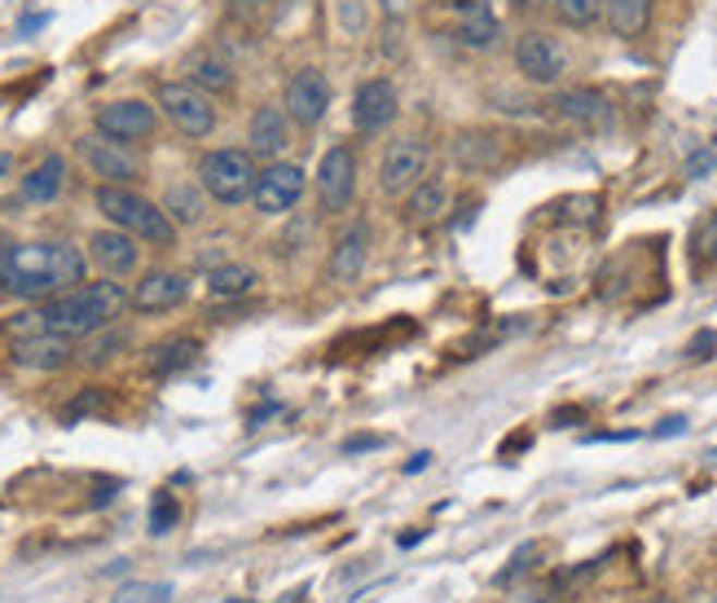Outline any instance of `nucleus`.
<instances>
[{
    "instance_id": "bb28decb",
    "label": "nucleus",
    "mask_w": 717,
    "mask_h": 603,
    "mask_svg": "<svg viewBox=\"0 0 717 603\" xmlns=\"http://www.w3.org/2000/svg\"><path fill=\"white\" fill-rule=\"evenodd\" d=\"M163 212L172 216V225H194V220H203V194H198V185H172V190L163 194Z\"/></svg>"
},
{
    "instance_id": "6ab92c4d",
    "label": "nucleus",
    "mask_w": 717,
    "mask_h": 603,
    "mask_svg": "<svg viewBox=\"0 0 717 603\" xmlns=\"http://www.w3.org/2000/svg\"><path fill=\"white\" fill-rule=\"evenodd\" d=\"M366 256H370V229H366V220H356V225L343 229V238L330 252V278L335 282H356L366 269Z\"/></svg>"
},
{
    "instance_id": "f03ea898",
    "label": "nucleus",
    "mask_w": 717,
    "mask_h": 603,
    "mask_svg": "<svg viewBox=\"0 0 717 603\" xmlns=\"http://www.w3.org/2000/svg\"><path fill=\"white\" fill-rule=\"evenodd\" d=\"M129 309V291L124 282H80L71 291H58L40 304V322L49 335H62V339H88L97 330H106L119 313Z\"/></svg>"
},
{
    "instance_id": "f3484780",
    "label": "nucleus",
    "mask_w": 717,
    "mask_h": 603,
    "mask_svg": "<svg viewBox=\"0 0 717 603\" xmlns=\"http://www.w3.org/2000/svg\"><path fill=\"white\" fill-rule=\"evenodd\" d=\"M75 339H62V335H27V339H14V366H23V371H40V375H49V371H62L66 361L75 357V348H71Z\"/></svg>"
},
{
    "instance_id": "412c9836",
    "label": "nucleus",
    "mask_w": 717,
    "mask_h": 603,
    "mask_svg": "<svg viewBox=\"0 0 717 603\" xmlns=\"http://www.w3.org/2000/svg\"><path fill=\"white\" fill-rule=\"evenodd\" d=\"M550 106H555L559 119H568V124H576V129H594V124H604L608 119V101L594 88H568Z\"/></svg>"
},
{
    "instance_id": "4468645a",
    "label": "nucleus",
    "mask_w": 717,
    "mask_h": 603,
    "mask_svg": "<svg viewBox=\"0 0 717 603\" xmlns=\"http://www.w3.org/2000/svg\"><path fill=\"white\" fill-rule=\"evenodd\" d=\"M88 256L101 265V274L106 278H133L137 274V265H142V248H137V238L133 233H124V229H97L93 238H88Z\"/></svg>"
},
{
    "instance_id": "ea45409f",
    "label": "nucleus",
    "mask_w": 717,
    "mask_h": 603,
    "mask_svg": "<svg viewBox=\"0 0 717 603\" xmlns=\"http://www.w3.org/2000/svg\"><path fill=\"white\" fill-rule=\"evenodd\" d=\"M550 0H511V10L515 14H537V10H546Z\"/></svg>"
},
{
    "instance_id": "39448f33",
    "label": "nucleus",
    "mask_w": 717,
    "mask_h": 603,
    "mask_svg": "<svg viewBox=\"0 0 717 603\" xmlns=\"http://www.w3.org/2000/svg\"><path fill=\"white\" fill-rule=\"evenodd\" d=\"M159 110L172 119V129L185 137H207L216 129V106L203 88H194L190 80H163L159 84Z\"/></svg>"
},
{
    "instance_id": "423d86ee",
    "label": "nucleus",
    "mask_w": 717,
    "mask_h": 603,
    "mask_svg": "<svg viewBox=\"0 0 717 603\" xmlns=\"http://www.w3.org/2000/svg\"><path fill=\"white\" fill-rule=\"evenodd\" d=\"M75 146H80V159L88 164V172L101 177V185H129V181L142 177L137 155H133L124 142L106 137V133H84Z\"/></svg>"
},
{
    "instance_id": "dca6fc26",
    "label": "nucleus",
    "mask_w": 717,
    "mask_h": 603,
    "mask_svg": "<svg viewBox=\"0 0 717 603\" xmlns=\"http://www.w3.org/2000/svg\"><path fill=\"white\" fill-rule=\"evenodd\" d=\"M287 146H291V119H287V110L282 106H260L252 114V124H247V150L256 159H269L274 164Z\"/></svg>"
},
{
    "instance_id": "37998d69",
    "label": "nucleus",
    "mask_w": 717,
    "mask_h": 603,
    "mask_svg": "<svg viewBox=\"0 0 717 603\" xmlns=\"http://www.w3.org/2000/svg\"><path fill=\"white\" fill-rule=\"evenodd\" d=\"M10 168H14V159H10L5 150H0V177H10Z\"/></svg>"
},
{
    "instance_id": "79ce46f5",
    "label": "nucleus",
    "mask_w": 717,
    "mask_h": 603,
    "mask_svg": "<svg viewBox=\"0 0 717 603\" xmlns=\"http://www.w3.org/2000/svg\"><path fill=\"white\" fill-rule=\"evenodd\" d=\"M427 462H432V454H414V458L405 462V475H414V471H423Z\"/></svg>"
},
{
    "instance_id": "2f4dec72",
    "label": "nucleus",
    "mask_w": 717,
    "mask_h": 603,
    "mask_svg": "<svg viewBox=\"0 0 717 603\" xmlns=\"http://www.w3.org/2000/svg\"><path fill=\"white\" fill-rule=\"evenodd\" d=\"M537 559H542V546H537V542H528V546H520V551L511 555V564H507V568L498 572V586H507L511 577H520V572H528V568H533Z\"/></svg>"
},
{
    "instance_id": "f257e3e1",
    "label": "nucleus",
    "mask_w": 717,
    "mask_h": 603,
    "mask_svg": "<svg viewBox=\"0 0 717 603\" xmlns=\"http://www.w3.org/2000/svg\"><path fill=\"white\" fill-rule=\"evenodd\" d=\"M84 252L71 243H19L0 261V291L14 300H49L84 282Z\"/></svg>"
},
{
    "instance_id": "b1692460",
    "label": "nucleus",
    "mask_w": 717,
    "mask_h": 603,
    "mask_svg": "<svg viewBox=\"0 0 717 603\" xmlns=\"http://www.w3.org/2000/svg\"><path fill=\"white\" fill-rule=\"evenodd\" d=\"M604 19L617 36L634 40L647 32V19H652V0H604Z\"/></svg>"
},
{
    "instance_id": "6e6552de",
    "label": "nucleus",
    "mask_w": 717,
    "mask_h": 603,
    "mask_svg": "<svg viewBox=\"0 0 717 603\" xmlns=\"http://www.w3.org/2000/svg\"><path fill=\"white\" fill-rule=\"evenodd\" d=\"M282 110H287L291 124H300V129L321 124L326 110H330V84H326V75L317 67H300L287 80V88H282Z\"/></svg>"
},
{
    "instance_id": "ddd939ff",
    "label": "nucleus",
    "mask_w": 717,
    "mask_h": 603,
    "mask_svg": "<svg viewBox=\"0 0 717 603\" xmlns=\"http://www.w3.org/2000/svg\"><path fill=\"white\" fill-rule=\"evenodd\" d=\"M397 110H401L397 84L392 80H366L362 88H356V97H352V124H356V133L375 137V133H384L392 124Z\"/></svg>"
},
{
    "instance_id": "58836bf2",
    "label": "nucleus",
    "mask_w": 717,
    "mask_h": 603,
    "mask_svg": "<svg viewBox=\"0 0 717 603\" xmlns=\"http://www.w3.org/2000/svg\"><path fill=\"white\" fill-rule=\"evenodd\" d=\"M678 432H686V419H682V414H673V419H665V423L656 427V436H678Z\"/></svg>"
},
{
    "instance_id": "c03bdc74",
    "label": "nucleus",
    "mask_w": 717,
    "mask_h": 603,
    "mask_svg": "<svg viewBox=\"0 0 717 603\" xmlns=\"http://www.w3.org/2000/svg\"><path fill=\"white\" fill-rule=\"evenodd\" d=\"M14 243H10V238H0V261H5V252H10Z\"/></svg>"
},
{
    "instance_id": "9b49d317",
    "label": "nucleus",
    "mask_w": 717,
    "mask_h": 603,
    "mask_svg": "<svg viewBox=\"0 0 717 603\" xmlns=\"http://www.w3.org/2000/svg\"><path fill=\"white\" fill-rule=\"evenodd\" d=\"M356 194V159L348 146H330L317 164V203L326 216H339L352 207Z\"/></svg>"
},
{
    "instance_id": "cd10ccee",
    "label": "nucleus",
    "mask_w": 717,
    "mask_h": 603,
    "mask_svg": "<svg viewBox=\"0 0 717 603\" xmlns=\"http://www.w3.org/2000/svg\"><path fill=\"white\" fill-rule=\"evenodd\" d=\"M550 5H555L559 23H568V27H594L604 14V0H550Z\"/></svg>"
},
{
    "instance_id": "0eeeda50",
    "label": "nucleus",
    "mask_w": 717,
    "mask_h": 603,
    "mask_svg": "<svg viewBox=\"0 0 717 603\" xmlns=\"http://www.w3.org/2000/svg\"><path fill=\"white\" fill-rule=\"evenodd\" d=\"M155 129H159V110L142 97H119V101L97 106V133L124 142V146L155 137Z\"/></svg>"
},
{
    "instance_id": "7ed1b4c3",
    "label": "nucleus",
    "mask_w": 717,
    "mask_h": 603,
    "mask_svg": "<svg viewBox=\"0 0 717 603\" xmlns=\"http://www.w3.org/2000/svg\"><path fill=\"white\" fill-rule=\"evenodd\" d=\"M93 203H97V212H101L114 229H124V233L142 238V243H155V248H172V243H177L172 216H168L159 203H150L146 194L129 190V185H97Z\"/></svg>"
},
{
    "instance_id": "473e14b6",
    "label": "nucleus",
    "mask_w": 717,
    "mask_h": 603,
    "mask_svg": "<svg viewBox=\"0 0 717 603\" xmlns=\"http://www.w3.org/2000/svg\"><path fill=\"white\" fill-rule=\"evenodd\" d=\"M695 252H700L704 261H717V212L704 220V229H700V238H695Z\"/></svg>"
},
{
    "instance_id": "c85d7f7f",
    "label": "nucleus",
    "mask_w": 717,
    "mask_h": 603,
    "mask_svg": "<svg viewBox=\"0 0 717 603\" xmlns=\"http://www.w3.org/2000/svg\"><path fill=\"white\" fill-rule=\"evenodd\" d=\"M172 599V586L168 581H129L119 586L110 603H168Z\"/></svg>"
},
{
    "instance_id": "c9c22d12",
    "label": "nucleus",
    "mask_w": 717,
    "mask_h": 603,
    "mask_svg": "<svg viewBox=\"0 0 717 603\" xmlns=\"http://www.w3.org/2000/svg\"><path fill=\"white\" fill-rule=\"evenodd\" d=\"M713 348H717V335H713V330H700V335L691 339V357H713Z\"/></svg>"
},
{
    "instance_id": "a878e982",
    "label": "nucleus",
    "mask_w": 717,
    "mask_h": 603,
    "mask_svg": "<svg viewBox=\"0 0 717 603\" xmlns=\"http://www.w3.org/2000/svg\"><path fill=\"white\" fill-rule=\"evenodd\" d=\"M252 287H256V269H247V265H220V269L207 274V291H211L216 300L247 296Z\"/></svg>"
},
{
    "instance_id": "4c0bfd02",
    "label": "nucleus",
    "mask_w": 717,
    "mask_h": 603,
    "mask_svg": "<svg viewBox=\"0 0 717 603\" xmlns=\"http://www.w3.org/2000/svg\"><path fill=\"white\" fill-rule=\"evenodd\" d=\"M713 164H717V155H713V150H700V155H695V159L686 164V172H691V177H704V172H708Z\"/></svg>"
},
{
    "instance_id": "e433bc0d",
    "label": "nucleus",
    "mask_w": 717,
    "mask_h": 603,
    "mask_svg": "<svg viewBox=\"0 0 717 603\" xmlns=\"http://www.w3.org/2000/svg\"><path fill=\"white\" fill-rule=\"evenodd\" d=\"M384 445V436H352V441H343V454H362V449H379Z\"/></svg>"
},
{
    "instance_id": "f8f14e48",
    "label": "nucleus",
    "mask_w": 717,
    "mask_h": 603,
    "mask_svg": "<svg viewBox=\"0 0 717 603\" xmlns=\"http://www.w3.org/2000/svg\"><path fill=\"white\" fill-rule=\"evenodd\" d=\"M300 194H304V168L300 164H269L260 177H256V194H252V203H256V212H265V216H282V212H291L295 203H300Z\"/></svg>"
},
{
    "instance_id": "9d476101",
    "label": "nucleus",
    "mask_w": 717,
    "mask_h": 603,
    "mask_svg": "<svg viewBox=\"0 0 717 603\" xmlns=\"http://www.w3.org/2000/svg\"><path fill=\"white\" fill-rule=\"evenodd\" d=\"M515 67H520V75H524L528 84L550 88V84L563 80L568 53H563V45H559L555 36H546V32H524V36L515 40Z\"/></svg>"
},
{
    "instance_id": "2eb2a0df",
    "label": "nucleus",
    "mask_w": 717,
    "mask_h": 603,
    "mask_svg": "<svg viewBox=\"0 0 717 603\" xmlns=\"http://www.w3.org/2000/svg\"><path fill=\"white\" fill-rule=\"evenodd\" d=\"M185 296H190V278H185V274L155 269V274H146V278L137 282V291L129 296V304H133L137 313H168V309L185 304Z\"/></svg>"
},
{
    "instance_id": "393cba45",
    "label": "nucleus",
    "mask_w": 717,
    "mask_h": 603,
    "mask_svg": "<svg viewBox=\"0 0 717 603\" xmlns=\"http://www.w3.org/2000/svg\"><path fill=\"white\" fill-rule=\"evenodd\" d=\"M194 357H198V343L194 339H168V343H155L150 348V357H146V366L155 371V375H177V371H185V366H194Z\"/></svg>"
},
{
    "instance_id": "4be33fe9",
    "label": "nucleus",
    "mask_w": 717,
    "mask_h": 603,
    "mask_svg": "<svg viewBox=\"0 0 717 603\" xmlns=\"http://www.w3.org/2000/svg\"><path fill=\"white\" fill-rule=\"evenodd\" d=\"M62 185H66V159L62 155H49V159H40L23 177V198L27 203H53L62 194Z\"/></svg>"
},
{
    "instance_id": "72a5a7b5",
    "label": "nucleus",
    "mask_w": 717,
    "mask_h": 603,
    "mask_svg": "<svg viewBox=\"0 0 717 603\" xmlns=\"http://www.w3.org/2000/svg\"><path fill=\"white\" fill-rule=\"evenodd\" d=\"M114 494H119V480H97V485H93V507H110L114 503Z\"/></svg>"
},
{
    "instance_id": "a18cd8bd",
    "label": "nucleus",
    "mask_w": 717,
    "mask_h": 603,
    "mask_svg": "<svg viewBox=\"0 0 717 603\" xmlns=\"http://www.w3.org/2000/svg\"><path fill=\"white\" fill-rule=\"evenodd\" d=\"M652 603H678V599H669V594H660V599H652Z\"/></svg>"
},
{
    "instance_id": "f704fd0d",
    "label": "nucleus",
    "mask_w": 717,
    "mask_h": 603,
    "mask_svg": "<svg viewBox=\"0 0 717 603\" xmlns=\"http://www.w3.org/2000/svg\"><path fill=\"white\" fill-rule=\"evenodd\" d=\"M511 603H555V594L546 586H524V590L511 594Z\"/></svg>"
},
{
    "instance_id": "1a4fd4ad",
    "label": "nucleus",
    "mask_w": 717,
    "mask_h": 603,
    "mask_svg": "<svg viewBox=\"0 0 717 603\" xmlns=\"http://www.w3.org/2000/svg\"><path fill=\"white\" fill-rule=\"evenodd\" d=\"M427 164H432V150H427V142H418V137H401V142H392L388 150H384V164H379V190L384 194H410L423 177H427Z\"/></svg>"
},
{
    "instance_id": "a19ab883",
    "label": "nucleus",
    "mask_w": 717,
    "mask_h": 603,
    "mask_svg": "<svg viewBox=\"0 0 717 603\" xmlns=\"http://www.w3.org/2000/svg\"><path fill=\"white\" fill-rule=\"evenodd\" d=\"M229 5L238 10V14H256V10H265L269 0H229Z\"/></svg>"
},
{
    "instance_id": "7c9ffc66",
    "label": "nucleus",
    "mask_w": 717,
    "mask_h": 603,
    "mask_svg": "<svg viewBox=\"0 0 717 603\" xmlns=\"http://www.w3.org/2000/svg\"><path fill=\"white\" fill-rule=\"evenodd\" d=\"M106 388H84L66 410H62V423H80V419H88V414H97V410H106Z\"/></svg>"
},
{
    "instance_id": "aec40b11",
    "label": "nucleus",
    "mask_w": 717,
    "mask_h": 603,
    "mask_svg": "<svg viewBox=\"0 0 717 603\" xmlns=\"http://www.w3.org/2000/svg\"><path fill=\"white\" fill-rule=\"evenodd\" d=\"M445 212H449V185H445V177H423L405 194V220L410 225H436Z\"/></svg>"
},
{
    "instance_id": "20e7f679",
    "label": "nucleus",
    "mask_w": 717,
    "mask_h": 603,
    "mask_svg": "<svg viewBox=\"0 0 717 603\" xmlns=\"http://www.w3.org/2000/svg\"><path fill=\"white\" fill-rule=\"evenodd\" d=\"M256 177H260V168H256V155H252V150L224 146V150H207V155L198 159V185H203L216 203H224V207L247 203V198L256 194Z\"/></svg>"
},
{
    "instance_id": "5701e85b",
    "label": "nucleus",
    "mask_w": 717,
    "mask_h": 603,
    "mask_svg": "<svg viewBox=\"0 0 717 603\" xmlns=\"http://www.w3.org/2000/svg\"><path fill=\"white\" fill-rule=\"evenodd\" d=\"M190 84L203 88L207 97H224V93H233L238 75H233V67H229L224 58H216V53H198V58H190Z\"/></svg>"
},
{
    "instance_id": "a211bd4d",
    "label": "nucleus",
    "mask_w": 717,
    "mask_h": 603,
    "mask_svg": "<svg viewBox=\"0 0 717 603\" xmlns=\"http://www.w3.org/2000/svg\"><path fill=\"white\" fill-rule=\"evenodd\" d=\"M453 32L466 49H494L498 45V19L489 10V0H458L453 10Z\"/></svg>"
},
{
    "instance_id": "c756f323",
    "label": "nucleus",
    "mask_w": 717,
    "mask_h": 603,
    "mask_svg": "<svg viewBox=\"0 0 717 603\" xmlns=\"http://www.w3.org/2000/svg\"><path fill=\"white\" fill-rule=\"evenodd\" d=\"M177 520H181V503L163 490V494H155V503H150V533L155 538H163V533H172L177 529Z\"/></svg>"
}]
</instances>
